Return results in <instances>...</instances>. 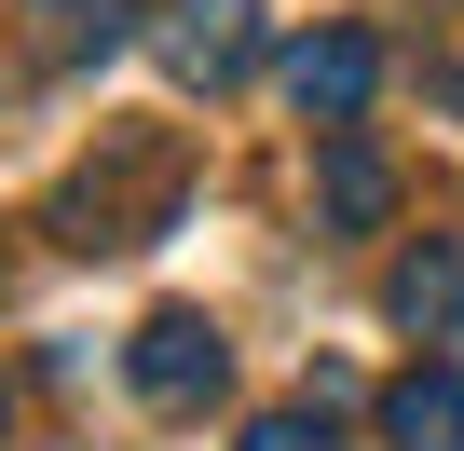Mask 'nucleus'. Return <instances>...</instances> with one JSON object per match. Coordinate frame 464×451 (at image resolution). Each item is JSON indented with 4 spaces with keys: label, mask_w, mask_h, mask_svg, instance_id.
<instances>
[{
    "label": "nucleus",
    "mask_w": 464,
    "mask_h": 451,
    "mask_svg": "<svg viewBox=\"0 0 464 451\" xmlns=\"http://www.w3.org/2000/svg\"><path fill=\"white\" fill-rule=\"evenodd\" d=\"M369 96H382V42H369V28H314V42H287V110H301L314 137L369 123Z\"/></svg>",
    "instance_id": "obj_4"
},
{
    "label": "nucleus",
    "mask_w": 464,
    "mask_h": 451,
    "mask_svg": "<svg viewBox=\"0 0 464 451\" xmlns=\"http://www.w3.org/2000/svg\"><path fill=\"white\" fill-rule=\"evenodd\" d=\"M382 205H396V164H382V151H369V137L342 123V137L314 151V219H328V233H369Z\"/></svg>",
    "instance_id": "obj_8"
},
{
    "label": "nucleus",
    "mask_w": 464,
    "mask_h": 451,
    "mask_svg": "<svg viewBox=\"0 0 464 451\" xmlns=\"http://www.w3.org/2000/svg\"><path fill=\"white\" fill-rule=\"evenodd\" d=\"M123 383H137L150 410H205V397L232 383V342H218L191 301H164V315H137V342H123Z\"/></svg>",
    "instance_id": "obj_3"
},
{
    "label": "nucleus",
    "mask_w": 464,
    "mask_h": 451,
    "mask_svg": "<svg viewBox=\"0 0 464 451\" xmlns=\"http://www.w3.org/2000/svg\"><path fill=\"white\" fill-rule=\"evenodd\" d=\"M0 424H14V397H0Z\"/></svg>",
    "instance_id": "obj_10"
},
{
    "label": "nucleus",
    "mask_w": 464,
    "mask_h": 451,
    "mask_svg": "<svg viewBox=\"0 0 464 451\" xmlns=\"http://www.w3.org/2000/svg\"><path fill=\"white\" fill-rule=\"evenodd\" d=\"M150 55H164L178 96H232V83L260 69V0H164V15H150Z\"/></svg>",
    "instance_id": "obj_2"
},
{
    "label": "nucleus",
    "mask_w": 464,
    "mask_h": 451,
    "mask_svg": "<svg viewBox=\"0 0 464 451\" xmlns=\"http://www.w3.org/2000/svg\"><path fill=\"white\" fill-rule=\"evenodd\" d=\"M0 274H14V260H0Z\"/></svg>",
    "instance_id": "obj_11"
},
{
    "label": "nucleus",
    "mask_w": 464,
    "mask_h": 451,
    "mask_svg": "<svg viewBox=\"0 0 464 451\" xmlns=\"http://www.w3.org/2000/svg\"><path fill=\"white\" fill-rule=\"evenodd\" d=\"M342 369H314V397H287V410H260L246 437H232V451H342Z\"/></svg>",
    "instance_id": "obj_9"
},
{
    "label": "nucleus",
    "mask_w": 464,
    "mask_h": 451,
    "mask_svg": "<svg viewBox=\"0 0 464 451\" xmlns=\"http://www.w3.org/2000/svg\"><path fill=\"white\" fill-rule=\"evenodd\" d=\"M178 205H191V137L178 123H96V164L55 191V233L82 260H137L178 233Z\"/></svg>",
    "instance_id": "obj_1"
},
{
    "label": "nucleus",
    "mask_w": 464,
    "mask_h": 451,
    "mask_svg": "<svg viewBox=\"0 0 464 451\" xmlns=\"http://www.w3.org/2000/svg\"><path fill=\"white\" fill-rule=\"evenodd\" d=\"M382 451H464V369L450 356H423V369L382 383Z\"/></svg>",
    "instance_id": "obj_7"
},
{
    "label": "nucleus",
    "mask_w": 464,
    "mask_h": 451,
    "mask_svg": "<svg viewBox=\"0 0 464 451\" xmlns=\"http://www.w3.org/2000/svg\"><path fill=\"white\" fill-rule=\"evenodd\" d=\"M14 28H28V69H96L137 42V0H14Z\"/></svg>",
    "instance_id": "obj_5"
},
{
    "label": "nucleus",
    "mask_w": 464,
    "mask_h": 451,
    "mask_svg": "<svg viewBox=\"0 0 464 451\" xmlns=\"http://www.w3.org/2000/svg\"><path fill=\"white\" fill-rule=\"evenodd\" d=\"M382 315H396L410 342H450V328H464V233H423V247L382 274Z\"/></svg>",
    "instance_id": "obj_6"
}]
</instances>
